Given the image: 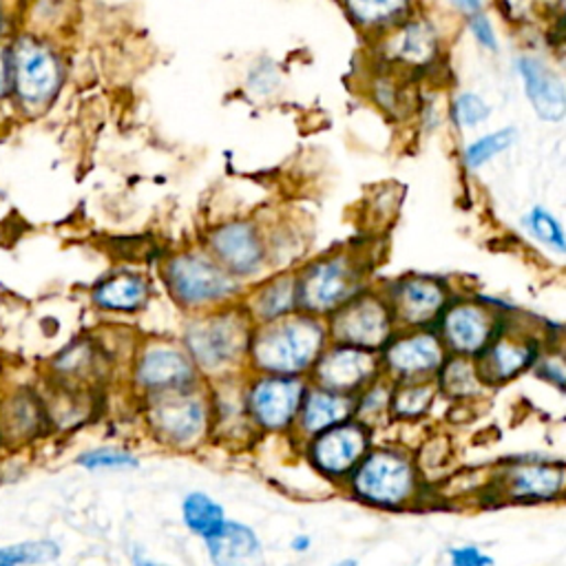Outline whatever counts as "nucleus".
<instances>
[{"mask_svg": "<svg viewBox=\"0 0 566 566\" xmlns=\"http://www.w3.org/2000/svg\"><path fill=\"white\" fill-rule=\"evenodd\" d=\"M135 566H164V564H155V562H146V559H135Z\"/></svg>", "mask_w": 566, "mask_h": 566, "instance_id": "43", "label": "nucleus"}, {"mask_svg": "<svg viewBox=\"0 0 566 566\" xmlns=\"http://www.w3.org/2000/svg\"><path fill=\"white\" fill-rule=\"evenodd\" d=\"M12 96V74H10V52L8 41L0 43V104L10 102Z\"/></svg>", "mask_w": 566, "mask_h": 566, "instance_id": "37", "label": "nucleus"}, {"mask_svg": "<svg viewBox=\"0 0 566 566\" xmlns=\"http://www.w3.org/2000/svg\"><path fill=\"white\" fill-rule=\"evenodd\" d=\"M388 360L406 376L430 374L441 367L443 347L432 334H414L395 343L388 352Z\"/></svg>", "mask_w": 566, "mask_h": 566, "instance_id": "19", "label": "nucleus"}, {"mask_svg": "<svg viewBox=\"0 0 566 566\" xmlns=\"http://www.w3.org/2000/svg\"><path fill=\"white\" fill-rule=\"evenodd\" d=\"M301 410V428L306 434H321L339 423H343L352 412V401L341 397L339 392H312L303 401Z\"/></svg>", "mask_w": 566, "mask_h": 566, "instance_id": "22", "label": "nucleus"}, {"mask_svg": "<svg viewBox=\"0 0 566 566\" xmlns=\"http://www.w3.org/2000/svg\"><path fill=\"white\" fill-rule=\"evenodd\" d=\"M454 5L456 8H460V10H465V12H478L480 10V5H482V0H454Z\"/></svg>", "mask_w": 566, "mask_h": 566, "instance_id": "41", "label": "nucleus"}, {"mask_svg": "<svg viewBox=\"0 0 566 566\" xmlns=\"http://www.w3.org/2000/svg\"><path fill=\"white\" fill-rule=\"evenodd\" d=\"M323 328L312 319H288L266 328L255 341V363L275 374L308 369L321 354Z\"/></svg>", "mask_w": 566, "mask_h": 566, "instance_id": "2", "label": "nucleus"}, {"mask_svg": "<svg viewBox=\"0 0 566 566\" xmlns=\"http://www.w3.org/2000/svg\"><path fill=\"white\" fill-rule=\"evenodd\" d=\"M500 5L511 21H529L535 0H500Z\"/></svg>", "mask_w": 566, "mask_h": 566, "instance_id": "38", "label": "nucleus"}, {"mask_svg": "<svg viewBox=\"0 0 566 566\" xmlns=\"http://www.w3.org/2000/svg\"><path fill=\"white\" fill-rule=\"evenodd\" d=\"M454 111H456L458 124H463L467 129H474V126L482 124L489 118V113H491L489 104L480 96H476V93H460L456 98Z\"/></svg>", "mask_w": 566, "mask_h": 566, "instance_id": "34", "label": "nucleus"}, {"mask_svg": "<svg viewBox=\"0 0 566 566\" xmlns=\"http://www.w3.org/2000/svg\"><path fill=\"white\" fill-rule=\"evenodd\" d=\"M354 489L367 502L397 507L410 498L414 489V471L408 458L395 452H376L358 467Z\"/></svg>", "mask_w": 566, "mask_h": 566, "instance_id": "4", "label": "nucleus"}, {"mask_svg": "<svg viewBox=\"0 0 566 566\" xmlns=\"http://www.w3.org/2000/svg\"><path fill=\"white\" fill-rule=\"evenodd\" d=\"M93 303L107 312H135L148 297V286L137 275H115L93 290Z\"/></svg>", "mask_w": 566, "mask_h": 566, "instance_id": "21", "label": "nucleus"}, {"mask_svg": "<svg viewBox=\"0 0 566 566\" xmlns=\"http://www.w3.org/2000/svg\"><path fill=\"white\" fill-rule=\"evenodd\" d=\"M544 367H546V376H548V379H555L557 386L564 384V369H562V363H559V360H546Z\"/></svg>", "mask_w": 566, "mask_h": 566, "instance_id": "40", "label": "nucleus"}, {"mask_svg": "<svg viewBox=\"0 0 566 566\" xmlns=\"http://www.w3.org/2000/svg\"><path fill=\"white\" fill-rule=\"evenodd\" d=\"M445 290L432 279L403 281L397 292V310L408 323L430 321L443 306Z\"/></svg>", "mask_w": 566, "mask_h": 566, "instance_id": "20", "label": "nucleus"}, {"mask_svg": "<svg viewBox=\"0 0 566 566\" xmlns=\"http://www.w3.org/2000/svg\"><path fill=\"white\" fill-rule=\"evenodd\" d=\"M303 397V386L286 376H273V379L259 381L251 392V412L253 417L270 430L286 428L299 412Z\"/></svg>", "mask_w": 566, "mask_h": 566, "instance_id": "11", "label": "nucleus"}, {"mask_svg": "<svg viewBox=\"0 0 566 566\" xmlns=\"http://www.w3.org/2000/svg\"><path fill=\"white\" fill-rule=\"evenodd\" d=\"M188 347L207 369L235 363L248 347V325L240 314H218L188 330Z\"/></svg>", "mask_w": 566, "mask_h": 566, "instance_id": "5", "label": "nucleus"}, {"mask_svg": "<svg viewBox=\"0 0 566 566\" xmlns=\"http://www.w3.org/2000/svg\"><path fill=\"white\" fill-rule=\"evenodd\" d=\"M392 332V319L388 308L371 297L356 299L343 308L334 319V334L341 345L354 347H379L388 341Z\"/></svg>", "mask_w": 566, "mask_h": 566, "instance_id": "7", "label": "nucleus"}, {"mask_svg": "<svg viewBox=\"0 0 566 566\" xmlns=\"http://www.w3.org/2000/svg\"><path fill=\"white\" fill-rule=\"evenodd\" d=\"M564 471L562 467H518L511 474V491L518 498H553L562 491Z\"/></svg>", "mask_w": 566, "mask_h": 566, "instance_id": "24", "label": "nucleus"}, {"mask_svg": "<svg viewBox=\"0 0 566 566\" xmlns=\"http://www.w3.org/2000/svg\"><path fill=\"white\" fill-rule=\"evenodd\" d=\"M12 96L10 104L25 118L43 115L60 96L65 63L52 41L32 32H14L8 38Z\"/></svg>", "mask_w": 566, "mask_h": 566, "instance_id": "1", "label": "nucleus"}, {"mask_svg": "<svg viewBox=\"0 0 566 566\" xmlns=\"http://www.w3.org/2000/svg\"><path fill=\"white\" fill-rule=\"evenodd\" d=\"M386 41V58L406 69H425L441 54V38L428 21H401Z\"/></svg>", "mask_w": 566, "mask_h": 566, "instance_id": "12", "label": "nucleus"}, {"mask_svg": "<svg viewBox=\"0 0 566 566\" xmlns=\"http://www.w3.org/2000/svg\"><path fill=\"white\" fill-rule=\"evenodd\" d=\"M153 421L164 439L173 443H191L207 425V408L196 397H173L155 408Z\"/></svg>", "mask_w": 566, "mask_h": 566, "instance_id": "15", "label": "nucleus"}, {"mask_svg": "<svg viewBox=\"0 0 566 566\" xmlns=\"http://www.w3.org/2000/svg\"><path fill=\"white\" fill-rule=\"evenodd\" d=\"M365 445V434L358 428H336L317 439L314 460L328 474H343L358 463Z\"/></svg>", "mask_w": 566, "mask_h": 566, "instance_id": "16", "label": "nucleus"}, {"mask_svg": "<svg viewBox=\"0 0 566 566\" xmlns=\"http://www.w3.org/2000/svg\"><path fill=\"white\" fill-rule=\"evenodd\" d=\"M515 129H500L493 133H487L482 137H478L476 142H471L465 151V164L469 168H480L485 164H489L496 155L509 151L515 144Z\"/></svg>", "mask_w": 566, "mask_h": 566, "instance_id": "28", "label": "nucleus"}, {"mask_svg": "<svg viewBox=\"0 0 566 566\" xmlns=\"http://www.w3.org/2000/svg\"><path fill=\"white\" fill-rule=\"evenodd\" d=\"M310 546V537H306V535H301V537H297L295 542H292V548L295 551H306Z\"/></svg>", "mask_w": 566, "mask_h": 566, "instance_id": "42", "label": "nucleus"}, {"mask_svg": "<svg viewBox=\"0 0 566 566\" xmlns=\"http://www.w3.org/2000/svg\"><path fill=\"white\" fill-rule=\"evenodd\" d=\"M173 295L186 306H207L233 295L235 281L218 262L204 255H179L166 268Z\"/></svg>", "mask_w": 566, "mask_h": 566, "instance_id": "3", "label": "nucleus"}, {"mask_svg": "<svg viewBox=\"0 0 566 566\" xmlns=\"http://www.w3.org/2000/svg\"><path fill=\"white\" fill-rule=\"evenodd\" d=\"M295 301H297V284L292 279H286V281L281 279L277 284L264 288V292L257 299V312L264 319L273 321V319H279L286 312H290Z\"/></svg>", "mask_w": 566, "mask_h": 566, "instance_id": "30", "label": "nucleus"}, {"mask_svg": "<svg viewBox=\"0 0 566 566\" xmlns=\"http://www.w3.org/2000/svg\"><path fill=\"white\" fill-rule=\"evenodd\" d=\"M356 288V273L347 259L334 257L310 266L297 284V301L310 312H328L343 306Z\"/></svg>", "mask_w": 566, "mask_h": 566, "instance_id": "6", "label": "nucleus"}, {"mask_svg": "<svg viewBox=\"0 0 566 566\" xmlns=\"http://www.w3.org/2000/svg\"><path fill=\"white\" fill-rule=\"evenodd\" d=\"M334 566H358V562L356 559H343V562H339Z\"/></svg>", "mask_w": 566, "mask_h": 566, "instance_id": "44", "label": "nucleus"}, {"mask_svg": "<svg viewBox=\"0 0 566 566\" xmlns=\"http://www.w3.org/2000/svg\"><path fill=\"white\" fill-rule=\"evenodd\" d=\"M515 69L537 118L544 122H559L566 115V89L562 78L535 56H520Z\"/></svg>", "mask_w": 566, "mask_h": 566, "instance_id": "9", "label": "nucleus"}, {"mask_svg": "<svg viewBox=\"0 0 566 566\" xmlns=\"http://www.w3.org/2000/svg\"><path fill=\"white\" fill-rule=\"evenodd\" d=\"M347 16L363 30H379L399 25L412 0H341Z\"/></svg>", "mask_w": 566, "mask_h": 566, "instance_id": "23", "label": "nucleus"}, {"mask_svg": "<svg viewBox=\"0 0 566 566\" xmlns=\"http://www.w3.org/2000/svg\"><path fill=\"white\" fill-rule=\"evenodd\" d=\"M493 559L476 546H463L452 551V566H491Z\"/></svg>", "mask_w": 566, "mask_h": 566, "instance_id": "36", "label": "nucleus"}, {"mask_svg": "<svg viewBox=\"0 0 566 566\" xmlns=\"http://www.w3.org/2000/svg\"><path fill=\"white\" fill-rule=\"evenodd\" d=\"M374 356L354 345H336L317 358L319 381L332 392H347L363 386L374 371Z\"/></svg>", "mask_w": 566, "mask_h": 566, "instance_id": "13", "label": "nucleus"}, {"mask_svg": "<svg viewBox=\"0 0 566 566\" xmlns=\"http://www.w3.org/2000/svg\"><path fill=\"white\" fill-rule=\"evenodd\" d=\"M531 356H533V347L524 343L502 341L487 352L485 376L489 381H507L529 365Z\"/></svg>", "mask_w": 566, "mask_h": 566, "instance_id": "25", "label": "nucleus"}, {"mask_svg": "<svg viewBox=\"0 0 566 566\" xmlns=\"http://www.w3.org/2000/svg\"><path fill=\"white\" fill-rule=\"evenodd\" d=\"M63 548L54 540H23L0 546V566H43L60 557Z\"/></svg>", "mask_w": 566, "mask_h": 566, "instance_id": "26", "label": "nucleus"}, {"mask_svg": "<svg viewBox=\"0 0 566 566\" xmlns=\"http://www.w3.org/2000/svg\"><path fill=\"white\" fill-rule=\"evenodd\" d=\"M196 367L184 352L166 345L148 347L137 365V381L153 390H181L193 381Z\"/></svg>", "mask_w": 566, "mask_h": 566, "instance_id": "14", "label": "nucleus"}, {"mask_svg": "<svg viewBox=\"0 0 566 566\" xmlns=\"http://www.w3.org/2000/svg\"><path fill=\"white\" fill-rule=\"evenodd\" d=\"M432 397H434V392L430 386H410L397 395L395 410L399 417H406V419L421 417L430 408Z\"/></svg>", "mask_w": 566, "mask_h": 566, "instance_id": "33", "label": "nucleus"}, {"mask_svg": "<svg viewBox=\"0 0 566 566\" xmlns=\"http://www.w3.org/2000/svg\"><path fill=\"white\" fill-rule=\"evenodd\" d=\"M213 566H246L259 553V540L242 522H224L213 535L204 537Z\"/></svg>", "mask_w": 566, "mask_h": 566, "instance_id": "18", "label": "nucleus"}, {"mask_svg": "<svg viewBox=\"0 0 566 566\" xmlns=\"http://www.w3.org/2000/svg\"><path fill=\"white\" fill-rule=\"evenodd\" d=\"M211 251L218 264L233 275H255L264 266V244L248 222H231L211 235Z\"/></svg>", "mask_w": 566, "mask_h": 566, "instance_id": "8", "label": "nucleus"}, {"mask_svg": "<svg viewBox=\"0 0 566 566\" xmlns=\"http://www.w3.org/2000/svg\"><path fill=\"white\" fill-rule=\"evenodd\" d=\"M181 513L186 526L202 537L213 535L226 522L224 509L207 493H188L181 504Z\"/></svg>", "mask_w": 566, "mask_h": 566, "instance_id": "27", "label": "nucleus"}, {"mask_svg": "<svg viewBox=\"0 0 566 566\" xmlns=\"http://www.w3.org/2000/svg\"><path fill=\"white\" fill-rule=\"evenodd\" d=\"M524 229L544 246L553 248L555 253H564L566 251V240H564V231L562 224L542 207H535L529 211V215L524 218Z\"/></svg>", "mask_w": 566, "mask_h": 566, "instance_id": "29", "label": "nucleus"}, {"mask_svg": "<svg viewBox=\"0 0 566 566\" xmlns=\"http://www.w3.org/2000/svg\"><path fill=\"white\" fill-rule=\"evenodd\" d=\"M447 343L460 354H474L482 349L491 336V317L476 306H460L447 312L443 321Z\"/></svg>", "mask_w": 566, "mask_h": 566, "instance_id": "17", "label": "nucleus"}, {"mask_svg": "<svg viewBox=\"0 0 566 566\" xmlns=\"http://www.w3.org/2000/svg\"><path fill=\"white\" fill-rule=\"evenodd\" d=\"M478 369L469 360H452L443 369V386L452 397H471L480 390Z\"/></svg>", "mask_w": 566, "mask_h": 566, "instance_id": "31", "label": "nucleus"}, {"mask_svg": "<svg viewBox=\"0 0 566 566\" xmlns=\"http://www.w3.org/2000/svg\"><path fill=\"white\" fill-rule=\"evenodd\" d=\"M14 34V16L10 0H0V43L8 41Z\"/></svg>", "mask_w": 566, "mask_h": 566, "instance_id": "39", "label": "nucleus"}, {"mask_svg": "<svg viewBox=\"0 0 566 566\" xmlns=\"http://www.w3.org/2000/svg\"><path fill=\"white\" fill-rule=\"evenodd\" d=\"M469 30H471V34H474V38H476L478 45H482L485 49H491V52L498 49L496 30H493L491 21H489L485 14L474 12V16L469 19Z\"/></svg>", "mask_w": 566, "mask_h": 566, "instance_id": "35", "label": "nucleus"}, {"mask_svg": "<svg viewBox=\"0 0 566 566\" xmlns=\"http://www.w3.org/2000/svg\"><path fill=\"white\" fill-rule=\"evenodd\" d=\"M78 465L98 471V469H133L140 465V460L124 452V450H113V447H102V450H89L78 456Z\"/></svg>", "mask_w": 566, "mask_h": 566, "instance_id": "32", "label": "nucleus"}, {"mask_svg": "<svg viewBox=\"0 0 566 566\" xmlns=\"http://www.w3.org/2000/svg\"><path fill=\"white\" fill-rule=\"evenodd\" d=\"M47 425V403L32 390H16L0 406V445L32 443Z\"/></svg>", "mask_w": 566, "mask_h": 566, "instance_id": "10", "label": "nucleus"}]
</instances>
